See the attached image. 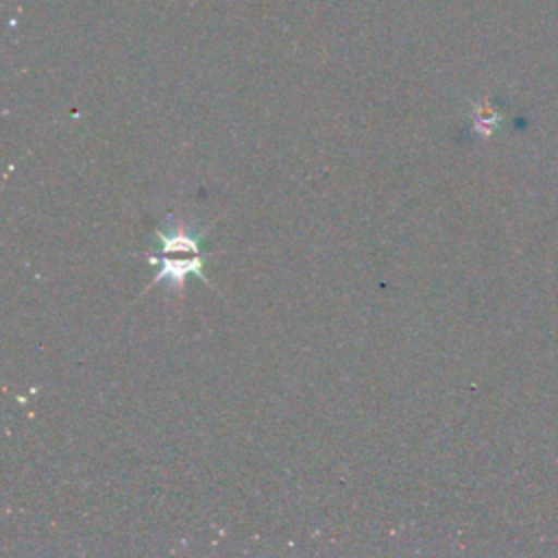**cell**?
Here are the masks:
<instances>
[{
	"mask_svg": "<svg viewBox=\"0 0 558 558\" xmlns=\"http://www.w3.org/2000/svg\"><path fill=\"white\" fill-rule=\"evenodd\" d=\"M150 259V264L153 262H159V270L155 272V283H159V281H170L172 286H177V288H181V283L185 281V277L187 275H196L198 279H203V281H207L205 279V275H203V257L196 253V255H190V257H185V259H174V257H166V259H157V257H148Z\"/></svg>",
	"mask_w": 558,
	"mask_h": 558,
	"instance_id": "6da1fadb",
	"label": "cell"
}]
</instances>
